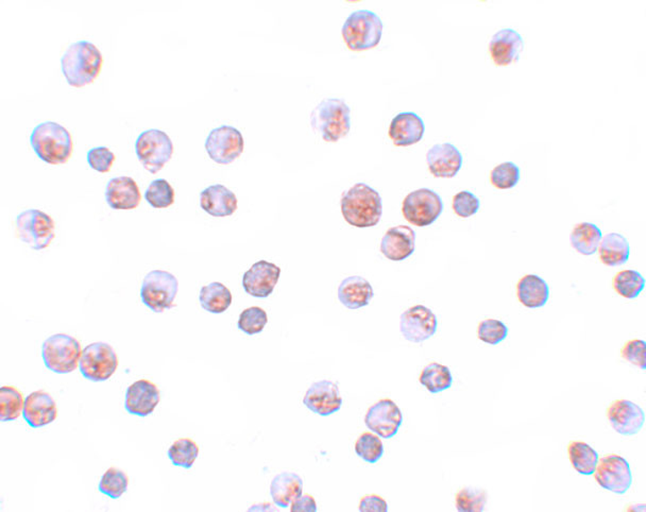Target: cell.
<instances>
[{
	"mask_svg": "<svg viewBox=\"0 0 646 512\" xmlns=\"http://www.w3.org/2000/svg\"><path fill=\"white\" fill-rule=\"evenodd\" d=\"M402 422L400 407L390 399L379 401L370 407L365 416L366 427L383 439L395 437L399 432Z\"/></svg>",
	"mask_w": 646,
	"mask_h": 512,
	"instance_id": "obj_15",
	"label": "cell"
},
{
	"mask_svg": "<svg viewBox=\"0 0 646 512\" xmlns=\"http://www.w3.org/2000/svg\"><path fill=\"white\" fill-rule=\"evenodd\" d=\"M25 400L20 390L12 386L0 388V421H14L23 412Z\"/></svg>",
	"mask_w": 646,
	"mask_h": 512,
	"instance_id": "obj_35",
	"label": "cell"
},
{
	"mask_svg": "<svg viewBox=\"0 0 646 512\" xmlns=\"http://www.w3.org/2000/svg\"><path fill=\"white\" fill-rule=\"evenodd\" d=\"M622 359L633 363L634 366L645 370L646 369V345L642 339L629 340L623 346Z\"/></svg>",
	"mask_w": 646,
	"mask_h": 512,
	"instance_id": "obj_47",
	"label": "cell"
},
{
	"mask_svg": "<svg viewBox=\"0 0 646 512\" xmlns=\"http://www.w3.org/2000/svg\"><path fill=\"white\" fill-rule=\"evenodd\" d=\"M267 323L266 311L258 306H252L241 312L239 321H237V328L242 333L251 336L262 333Z\"/></svg>",
	"mask_w": 646,
	"mask_h": 512,
	"instance_id": "obj_42",
	"label": "cell"
},
{
	"mask_svg": "<svg viewBox=\"0 0 646 512\" xmlns=\"http://www.w3.org/2000/svg\"><path fill=\"white\" fill-rule=\"evenodd\" d=\"M179 282L173 273L164 271L149 272L143 280L141 298L154 313H163L175 306Z\"/></svg>",
	"mask_w": 646,
	"mask_h": 512,
	"instance_id": "obj_8",
	"label": "cell"
},
{
	"mask_svg": "<svg viewBox=\"0 0 646 512\" xmlns=\"http://www.w3.org/2000/svg\"><path fill=\"white\" fill-rule=\"evenodd\" d=\"M601 238L603 234L595 224L581 223L573 228L570 241L573 249L579 255L590 256L598 251Z\"/></svg>",
	"mask_w": 646,
	"mask_h": 512,
	"instance_id": "obj_31",
	"label": "cell"
},
{
	"mask_svg": "<svg viewBox=\"0 0 646 512\" xmlns=\"http://www.w3.org/2000/svg\"><path fill=\"white\" fill-rule=\"evenodd\" d=\"M119 367L118 354L111 345L94 343L82 350L79 369L82 376L92 382L108 381Z\"/></svg>",
	"mask_w": 646,
	"mask_h": 512,
	"instance_id": "obj_11",
	"label": "cell"
},
{
	"mask_svg": "<svg viewBox=\"0 0 646 512\" xmlns=\"http://www.w3.org/2000/svg\"><path fill=\"white\" fill-rule=\"evenodd\" d=\"M341 213L353 227H375L383 214L382 198L372 187L357 183L342 195Z\"/></svg>",
	"mask_w": 646,
	"mask_h": 512,
	"instance_id": "obj_2",
	"label": "cell"
},
{
	"mask_svg": "<svg viewBox=\"0 0 646 512\" xmlns=\"http://www.w3.org/2000/svg\"><path fill=\"white\" fill-rule=\"evenodd\" d=\"M23 416L32 428L46 427L57 419L56 402L44 390H37L27 396Z\"/></svg>",
	"mask_w": 646,
	"mask_h": 512,
	"instance_id": "obj_23",
	"label": "cell"
},
{
	"mask_svg": "<svg viewBox=\"0 0 646 512\" xmlns=\"http://www.w3.org/2000/svg\"><path fill=\"white\" fill-rule=\"evenodd\" d=\"M517 297L527 308L544 307L550 298V288L539 275L527 274L518 282Z\"/></svg>",
	"mask_w": 646,
	"mask_h": 512,
	"instance_id": "obj_29",
	"label": "cell"
},
{
	"mask_svg": "<svg viewBox=\"0 0 646 512\" xmlns=\"http://www.w3.org/2000/svg\"><path fill=\"white\" fill-rule=\"evenodd\" d=\"M419 381L429 393L436 394L452 387L453 377L448 367L432 362L423 369Z\"/></svg>",
	"mask_w": 646,
	"mask_h": 512,
	"instance_id": "obj_34",
	"label": "cell"
},
{
	"mask_svg": "<svg viewBox=\"0 0 646 512\" xmlns=\"http://www.w3.org/2000/svg\"><path fill=\"white\" fill-rule=\"evenodd\" d=\"M281 269L273 263L259 261L253 264L242 277L246 293L258 299H266L279 282Z\"/></svg>",
	"mask_w": 646,
	"mask_h": 512,
	"instance_id": "obj_17",
	"label": "cell"
},
{
	"mask_svg": "<svg viewBox=\"0 0 646 512\" xmlns=\"http://www.w3.org/2000/svg\"><path fill=\"white\" fill-rule=\"evenodd\" d=\"M303 404L319 416L335 414L342 405L339 385L327 379L312 384L303 398Z\"/></svg>",
	"mask_w": 646,
	"mask_h": 512,
	"instance_id": "obj_18",
	"label": "cell"
},
{
	"mask_svg": "<svg viewBox=\"0 0 646 512\" xmlns=\"http://www.w3.org/2000/svg\"><path fill=\"white\" fill-rule=\"evenodd\" d=\"M593 475L601 488L616 494H626L633 484L631 466L620 455H607L599 459Z\"/></svg>",
	"mask_w": 646,
	"mask_h": 512,
	"instance_id": "obj_13",
	"label": "cell"
},
{
	"mask_svg": "<svg viewBox=\"0 0 646 512\" xmlns=\"http://www.w3.org/2000/svg\"><path fill=\"white\" fill-rule=\"evenodd\" d=\"M373 296L372 285L358 275L345 279L339 288V299L349 310H360L367 306Z\"/></svg>",
	"mask_w": 646,
	"mask_h": 512,
	"instance_id": "obj_27",
	"label": "cell"
},
{
	"mask_svg": "<svg viewBox=\"0 0 646 512\" xmlns=\"http://www.w3.org/2000/svg\"><path fill=\"white\" fill-rule=\"evenodd\" d=\"M644 286V278L636 271H623L617 273L614 279L616 293L629 300L638 298V296L642 293Z\"/></svg>",
	"mask_w": 646,
	"mask_h": 512,
	"instance_id": "obj_36",
	"label": "cell"
},
{
	"mask_svg": "<svg viewBox=\"0 0 646 512\" xmlns=\"http://www.w3.org/2000/svg\"><path fill=\"white\" fill-rule=\"evenodd\" d=\"M416 249V233L408 225L390 228L380 241V252L390 261L401 262L413 256Z\"/></svg>",
	"mask_w": 646,
	"mask_h": 512,
	"instance_id": "obj_20",
	"label": "cell"
},
{
	"mask_svg": "<svg viewBox=\"0 0 646 512\" xmlns=\"http://www.w3.org/2000/svg\"><path fill=\"white\" fill-rule=\"evenodd\" d=\"M199 301L203 310L212 313H225L232 305L231 291L226 286L219 282H213L203 286L199 295Z\"/></svg>",
	"mask_w": 646,
	"mask_h": 512,
	"instance_id": "obj_32",
	"label": "cell"
},
{
	"mask_svg": "<svg viewBox=\"0 0 646 512\" xmlns=\"http://www.w3.org/2000/svg\"><path fill=\"white\" fill-rule=\"evenodd\" d=\"M102 64L101 51L87 41L71 44L61 59V68L66 81L77 89L95 81L101 74Z\"/></svg>",
	"mask_w": 646,
	"mask_h": 512,
	"instance_id": "obj_1",
	"label": "cell"
},
{
	"mask_svg": "<svg viewBox=\"0 0 646 512\" xmlns=\"http://www.w3.org/2000/svg\"><path fill=\"white\" fill-rule=\"evenodd\" d=\"M249 511H279V508L277 505L266 502L251 506Z\"/></svg>",
	"mask_w": 646,
	"mask_h": 512,
	"instance_id": "obj_50",
	"label": "cell"
},
{
	"mask_svg": "<svg viewBox=\"0 0 646 512\" xmlns=\"http://www.w3.org/2000/svg\"><path fill=\"white\" fill-rule=\"evenodd\" d=\"M199 455V447L190 438L176 440L168 450V457L173 465L191 469Z\"/></svg>",
	"mask_w": 646,
	"mask_h": 512,
	"instance_id": "obj_37",
	"label": "cell"
},
{
	"mask_svg": "<svg viewBox=\"0 0 646 512\" xmlns=\"http://www.w3.org/2000/svg\"><path fill=\"white\" fill-rule=\"evenodd\" d=\"M524 41L520 33L511 28L495 33L489 43L490 57L495 65L507 66L520 59Z\"/></svg>",
	"mask_w": 646,
	"mask_h": 512,
	"instance_id": "obj_22",
	"label": "cell"
},
{
	"mask_svg": "<svg viewBox=\"0 0 646 512\" xmlns=\"http://www.w3.org/2000/svg\"><path fill=\"white\" fill-rule=\"evenodd\" d=\"M82 349L73 336L56 334L48 337L42 345V357L48 370L68 374L79 366Z\"/></svg>",
	"mask_w": 646,
	"mask_h": 512,
	"instance_id": "obj_6",
	"label": "cell"
},
{
	"mask_svg": "<svg viewBox=\"0 0 646 512\" xmlns=\"http://www.w3.org/2000/svg\"><path fill=\"white\" fill-rule=\"evenodd\" d=\"M209 158L220 165L233 163L244 152V137L240 130L231 126H222L209 132L206 141Z\"/></svg>",
	"mask_w": 646,
	"mask_h": 512,
	"instance_id": "obj_12",
	"label": "cell"
},
{
	"mask_svg": "<svg viewBox=\"0 0 646 512\" xmlns=\"http://www.w3.org/2000/svg\"><path fill=\"white\" fill-rule=\"evenodd\" d=\"M358 509L362 512H386L388 511V505L383 498L379 497V495L372 494L367 495V497H364L361 500L360 508H358Z\"/></svg>",
	"mask_w": 646,
	"mask_h": 512,
	"instance_id": "obj_48",
	"label": "cell"
},
{
	"mask_svg": "<svg viewBox=\"0 0 646 512\" xmlns=\"http://www.w3.org/2000/svg\"><path fill=\"white\" fill-rule=\"evenodd\" d=\"M129 478L124 471L110 467L98 484L99 492L111 499H119L128 489Z\"/></svg>",
	"mask_w": 646,
	"mask_h": 512,
	"instance_id": "obj_38",
	"label": "cell"
},
{
	"mask_svg": "<svg viewBox=\"0 0 646 512\" xmlns=\"http://www.w3.org/2000/svg\"><path fill=\"white\" fill-rule=\"evenodd\" d=\"M568 456L574 470L582 475H593L600 459L599 453L584 442L568 444Z\"/></svg>",
	"mask_w": 646,
	"mask_h": 512,
	"instance_id": "obj_33",
	"label": "cell"
},
{
	"mask_svg": "<svg viewBox=\"0 0 646 512\" xmlns=\"http://www.w3.org/2000/svg\"><path fill=\"white\" fill-rule=\"evenodd\" d=\"M438 321L435 313L424 305H415L402 313L400 331L413 344H422L437 332Z\"/></svg>",
	"mask_w": 646,
	"mask_h": 512,
	"instance_id": "obj_14",
	"label": "cell"
},
{
	"mask_svg": "<svg viewBox=\"0 0 646 512\" xmlns=\"http://www.w3.org/2000/svg\"><path fill=\"white\" fill-rule=\"evenodd\" d=\"M598 250L600 261L609 267L626 265L631 255L627 240L618 233H609L601 238Z\"/></svg>",
	"mask_w": 646,
	"mask_h": 512,
	"instance_id": "obj_30",
	"label": "cell"
},
{
	"mask_svg": "<svg viewBox=\"0 0 646 512\" xmlns=\"http://www.w3.org/2000/svg\"><path fill=\"white\" fill-rule=\"evenodd\" d=\"M135 152L143 167L156 175L173 158L174 144L164 131L151 129L137 137Z\"/></svg>",
	"mask_w": 646,
	"mask_h": 512,
	"instance_id": "obj_7",
	"label": "cell"
},
{
	"mask_svg": "<svg viewBox=\"0 0 646 512\" xmlns=\"http://www.w3.org/2000/svg\"><path fill=\"white\" fill-rule=\"evenodd\" d=\"M53 219L40 210H27L16 218V232L19 239L32 250L41 251L56 238Z\"/></svg>",
	"mask_w": 646,
	"mask_h": 512,
	"instance_id": "obj_9",
	"label": "cell"
},
{
	"mask_svg": "<svg viewBox=\"0 0 646 512\" xmlns=\"http://www.w3.org/2000/svg\"><path fill=\"white\" fill-rule=\"evenodd\" d=\"M356 453L364 461L369 462V464H375L384 455V445L382 440L377 434L374 433H364L361 437L356 440Z\"/></svg>",
	"mask_w": 646,
	"mask_h": 512,
	"instance_id": "obj_41",
	"label": "cell"
},
{
	"mask_svg": "<svg viewBox=\"0 0 646 512\" xmlns=\"http://www.w3.org/2000/svg\"><path fill=\"white\" fill-rule=\"evenodd\" d=\"M161 400L156 384L148 379H140L127 388L125 409L131 415L145 418L156 410Z\"/></svg>",
	"mask_w": 646,
	"mask_h": 512,
	"instance_id": "obj_19",
	"label": "cell"
},
{
	"mask_svg": "<svg viewBox=\"0 0 646 512\" xmlns=\"http://www.w3.org/2000/svg\"><path fill=\"white\" fill-rule=\"evenodd\" d=\"M145 199L154 208H168L174 205L175 191L167 180H154L145 191Z\"/></svg>",
	"mask_w": 646,
	"mask_h": 512,
	"instance_id": "obj_39",
	"label": "cell"
},
{
	"mask_svg": "<svg viewBox=\"0 0 646 512\" xmlns=\"http://www.w3.org/2000/svg\"><path fill=\"white\" fill-rule=\"evenodd\" d=\"M444 211V202L437 192L429 189L413 191L403 200L402 213L416 227H429Z\"/></svg>",
	"mask_w": 646,
	"mask_h": 512,
	"instance_id": "obj_10",
	"label": "cell"
},
{
	"mask_svg": "<svg viewBox=\"0 0 646 512\" xmlns=\"http://www.w3.org/2000/svg\"><path fill=\"white\" fill-rule=\"evenodd\" d=\"M351 110L344 99H324L313 110L311 125L323 140L335 142L344 139L351 128Z\"/></svg>",
	"mask_w": 646,
	"mask_h": 512,
	"instance_id": "obj_4",
	"label": "cell"
},
{
	"mask_svg": "<svg viewBox=\"0 0 646 512\" xmlns=\"http://www.w3.org/2000/svg\"><path fill=\"white\" fill-rule=\"evenodd\" d=\"M303 481L294 472H282L275 475L270 484V495L274 503L281 508H289L292 502L302 495Z\"/></svg>",
	"mask_w": 646,
	"mask_h": 512,
	"instance_id": "obj_28",
	"label": "cell"
},
{
	"mask_svg": "<svg viewBox=\"0 0 646 512\" xmlns=\"http://www.w3.org/2000/svg\"><path fill=\"white\" fill-rule=\"evenodd\" d=\"M290 509L292 512L295 511H308L316 512L317 503L316 500L309 494H302L299 498L296 499L294 502L290 506Z\"/></svg>",
	"mask_w": 646,
	"mask_h": 512,
	"instance_id": "obj_49",
	"label": "cell"
},
{
	"mask_svg": "<svg viewBox=\"0 0 646 512\" xmlns=\"http://www.w3.org/2000/svg\"><path fill=\"white\" fill-rule=\"evenodd\" d=\"M106 200L113 210H135L142 200L139 185L130 177L113 178L106 187Z\"/></svg>",
	"mask_w": 646,
	"mask_h": 512,
	"instance_id": "obj_25",
	"label": "cell"
},
{
	"mask_svg": "<svg viewBox=\"0 0 646 512\" xmlns=\"http://www.w3.org/2000/svg\"><path fill=\"white\" fill-rule=\"evenodd\" d=\"M30 144L37 156L49 165L68 163L74 150L70 132L54 121L37 125L32 131Z\"/></svg>",
	"mask_w": 646,
	"mask_h": 512,
	"instance_id": "obj_3",
	"label": "cell"
},
{
	"mask_svg": "<svg viewBox=\"0 0 646 512\" xmlns=\"http://www.w3.org/2000/svg\"><path fill=\"white\" fill-rule=\"evenodd\" d=\"M86 159L92 169L107 174L113 167L115 154L108 147H96L87 152Z\"/></svg>",
	"mask_w": 646,
	"mask_h": 512,
	"instance_id": "obj_46",
	"label": "cell"
},
{
	"mask_svg": "<svg viewBox=\"0 0 646 512\" xmlns=\"http://www.w3.org/2000/svg\"><path fill=\"white\" fill-rule=\"evenodd\" d=\"M520 181V168L515 163L505 162L491 170L490 183L498 190H511Z\"/></svg>",
	"mask_w": 646,
	"mask_h": 512,
	"instance_id": "obj_43",
	"label": "cell"
},
{
	"mask_svg": "<svg viewBox=\"0 0 646 512\" xmlns=\"http://www.w3.org/2000/svg\"><path fill=\"white\" fill-rule=\"evenodd\" d=\"M607 419L623 436H634L642 431L645 414L642 407L629 400H617L607 409Z\"/></svg>",
	"mask_w": 646,
	"mask_h": 512,
	"instance_id": "obj_16",
	"label": "cell"
},
{
	"mask_svg": "<svg viewBox=\"0 0 646 512\" xmlns=\"http://www.w3.org/2000/svg\"><path fill=\"white\" fill-rule=\"evenodd\" d=\"M425 126L419 115L413 112H402L391 120L388 134L397 147H408L417 144L423 139Z\"/></svg>",
	"mask_w": 646,
	"mask_h": 512,
	"instance_id": "obj_24",
	"label": "cell"
},
{
	"mask_svg": "<svg viewBox=\"0 0 646 512\" xmlns=\"http://www.w3.org/2000/svg\"><path fill=\"white\" fill-rule=\"evenodd\" d=\"M237 198L225 185L215 184L201 191L200 207L213 217L232 216L237 210Z\"/></svg>",
	"mask_w": 646,
	"mask_h": 512,
	"instance_id": "obj_26",
	"label": "cell"
},
{
	"mask_svg": "<svg viewBox=\"0 0 646 512\" xmlns=\"http://www.w3.org/2000/svg\"><path fill=\"white\" fill-rule=\"evenodd\" d=\"M488 494L483 489L466 487L456 493L455 505L458 511L480 512L487 504Z\"/></svg>",
	"mask_w": 646,
	"mask_h": 512,
	"instance_id": "obj_40",
	"label": "cell"
},
{
	"mask_svg": "<svg viewBox=\"0 0 646 512\" xmlns=\"http://www.w3.org/2000/svg\"><path fill=\"white\" fill-rule=\"evenodd\" d=\"M462 161V154L450 142L435 145L427 153L429 173L436 178H454Z\"/></svg>",
	"mask_w": 646,
	"mask_h": 512,
	"instance_id": "obj_21",
	"label": "cell"
},
{
	"mask_svg": "<svg viewBox=\"0 0 646 512\" xmlns=\"http://www.w3.org/2000/svg\"><path fill=\"white\" fill-rule=\"evenodd\" d=\"M341 35L351 51H367L379 45L383 23L372 11L357 10L346 20Z\"/></svg>",
	"mask_w": 646,
	"mask_h": 512,
	"instance_id": "obj_5",
	"label": "cell"
},
{
	"mask_svg": "<svg viewBox=\"0 0 646 512\" xmlns=\"http://www.w3.org/2000/svg\"><path fill=\"white\" fill-rule=\"evenodd\" d=\"M508 335V328L504 322L496 319H485L480 321L478 328V337L485 344L499 345L504 341Z\"/></svg>",
	"mask_w": 646,
	"mask_h": 512,
	"instance_id": "obj_44",
	"label": "cell"
},
{
	"mask_svg": "<svg viewBox=\"0 0 646 512\" xmlns=\"http://www.w3.org/2000/svg\"><path fill=\"white\" fill-rule=\"evenodd\" d=\"M452 207L457 216L469 218L478 212L480 201L471 191H462L453 197Z\"/></svg>",
	"mask_w": 646,
	"mask_h": 512,
	"instance_id": "obj_45",
	"label": "cell"
}]
</instances>
